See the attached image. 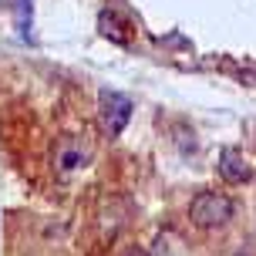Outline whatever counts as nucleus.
<instances>
[{
  "instance_id": "20e7f679",
  "label": "nucleus",
  "mask_w": 256,
  "mask_h": 256,
  "mask_svg": "<svg viewBox=\"0 0 256 256\" xmlns=\"http://www.w3.org/2000/svg\"><path fill=\"white\" fill-rule=\"evenodd\" d=\"M219 176H222V182H230V186H243V182L253 179V168H250V158H246L243 148H232V145H226L222 152H219Z\"/></svg>"
},
{
  "instance_id": "f03ea898",
  "label": "nucleus",
  "mask_w": 256,
  "mask_h": 256,
  "mask_svg": "<svg viewBox=\"0 0 256 256\" xmlns=\"http://www.w3.org/2000/svg\"><path fill=\"white\" fill-rule=\"evenodd\" d=\"M132 122V98H125L122 91L102 88L98 91V125L108 138H118Z\"/></svg>"
},
{
  "instance_id": "423d86ee",
  "label": "nucleus",
  "mask_w": 256,
  "mask_h": 256,
  "mask_svg": "<svg viewBox=\"0 0 256 256\" xmlns=\"http://www.w3.org/2000/svg\"><path fill=\"white\" fill-rule=\"evenodd\" d=\"M148 256H179V253H176V243H172L168 236H158V240H155V246H152V253H148Z\"/></svg>"
},
{
  "instance_id": "7ed1b4c3",
  "label": "nucleus",
  "mask_w": 256,
  "mask_h": 256,
  "mask_svg": "<svg viewBox=\"0 0 256 256\" xmlns=\"http://www.w3.org/2000/svg\"><path fill=\"white\" fill-rule=\"evenodd\" d=\"M91 162V145L84 138H78V135H64L58 142V148H54V166L58 172H78V168H84Z\"/></svg>"
},
{
  "instance_id": "39448f33",
  "label": "nucleus",
  "mask_w": 256,
  "mask_h": 256,
  "mask_svg": "<svg viewBox=\"0 0 256 256\" xmlns=\"http://www.w3.org/2000/svg\"><path fill=\"white\" fill-rule=\"evenodd\" d=\"M98 24H102V34H104V38H112L115 44H128V30H122L125 24H122L112 10H104L102 17H98Z\"/></svg>"
},
{
  "instance_id": "f257e3e1",
  "label": "nucleus",
  "mask_w": 256,
  "mask_h": 256,
  "mask_svg": "<svg viewBox=\"0 0 256 256\" xmlns=\"http://www.w3.org/2000/svg\"><path fill=\"white\" fill-rule=\"evenodd\" d=\"M236 212V202H232L226 192H196L189 202V219L192 226H199V230H222L226 222L232 219Z\"/></svg>"
},
{
  "instance_id": "0eeeda50",
  "label": "nucleus",
  "mask_w": 256,
  "mask_h": 256,
  "mask_svg": "<svg viewBox=\"0 0 256 256\" xmlns=\"http://www.w3.org/2000/svg\"><path fill=\"white\" fill-rule=\"evenodd\" d=\"M128 256H145V253H142V250H128Z\"/></svg>"
}]
</instances>
